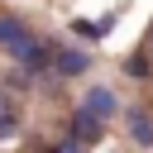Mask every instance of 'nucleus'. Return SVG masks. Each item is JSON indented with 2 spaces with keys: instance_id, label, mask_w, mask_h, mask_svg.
Here are the masks:
<instances>
[{
  "instance_id": "f257e3e1",
  "label": "nucleus",
  "mask_w": 153,
  "mask_h": 153,
  "mask_svg": "<svg viewBox=\"0 0 153 153\" xmlns=\"http://www.w3.org/2000/svg\"><path fill=\"white\" fill-rule=\"evenodd\" d=\"M100 134H105V120H96L86 105L67 115V139H72V143H81V148H96V143H100Z\"/></svg>"
},
{
  "instance_id": "f03ea898",
  "label": "nucleus",
  "mask_w": 153,
  "mask_h": 153,
  "mask_svg": "<svg viewBox=\"0 0 153 153\" xmlns=\"http://www.w3.org/2000/svg\"><path fill=\"white\" fill-rule=\"evenodd\" d=\"M124 124H129V139H134L139 148H153V115H148V110H129Z\"/></svg>"
},
{
  "instance_id": "7ed1b4c3",
  "label": "nucleus",
  "mask_w": 153,
  "mask_h": 153,
  "mask_svg": "<svg viewBox=\"0 0 153 153\" xmlns=\"http://www.w3.org/2000/svg\"><path fill=\"white\" fill-rule=\"evenodd\" d=\"M48 72H57V76H76V72H86V53L53 48V67H48Z\"/></svg>"
},
{
  "instance_id": "20e7f679",
  "label": "nucleus",
  "mask_w": 153,
  "mask_h": 153,
  "mask_svg": "<svg viewBox=\"0 0 153 153\" xmlns=\"http://www.w3.org/2000/svg\"><path fill=\"white\" fill-rule=\"evenodd\" d=\"M86 110H91L96 120L115 115V91H110V86H91V91H86Z\"/></svg>"
},
{
  "instance_id": "39448f33",
  "label": "nucleus",
  "mask_w": 153,
  "mask_h": 153,
  "mask_svg": "<svg viewBox=\"0 0 153 153\" xmlns=\"http://www.w3.org/2000/svg\"><path fill=\"white\" fill-rule=\"evenodd\" d=\"M24 33H29V29H24L19 19H10V14H0V48H5V53H10V48H14L19 38H24Z\"/></svg>"
},
{
  "instance_id": "423d86ee",
  "label": "nucleus",
  "mask_w": 153,
  "mask_h": 153,
  "mask_svg": "<svg viewBox=\"0 0 153 153\" xmlns=\"http://www.w3.org/2000/svg\"><path fill=\"white\" fill-rule=\"evenodd\" d=\"M14 129H19V110H14V105H10V96L0 91V139H10Z\"/></svg>"
},
{
  "instance_id": "0eeeda50",
  "label": "nucleus",
  "mask_w": 153,
  "mask_h": 153,
  "mask_svg": "<svg viewBox=\"0 0 153 153\" xmlns=\"http://www.w3.org/2000/svg\"><path fill=\"white\" fill-rule=\"evenodd\" d=\"M110 24H115V19H100V24H86V19H76L72 29H76V33H86V38H100V33H110Z\"/></svg>"
},
{
  "instance_id": "6e6552de",
  "label": "nucleus",
  "mask_w": 153,
  "mask_h": 153,
  "mask_svg": "<svg viewBox=\"0 0 153 153\" xmlns=\"http://www.w3.org/2000/svg\"><path fill=\"white\" fill-rule=\"evenodd\" d=\"M124 72H129V76H143V72H148V57H143V53L124 57Z\"/></svg>"
}]
</instances>
